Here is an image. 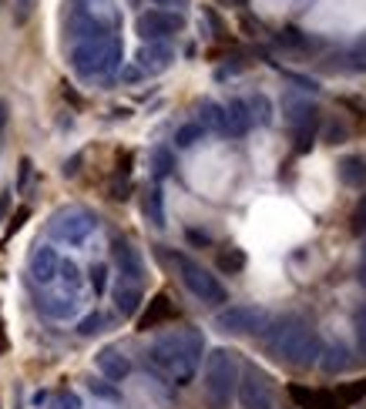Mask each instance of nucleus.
Returning <instances> with one entry per match:
<instances>
[{"label": "nucleus", "instance_id": "obj_1", "mask_svg": "<svg viewBox=\"0 0 366 409\" xmlns=\"http://www.w3.org/2000/svg\"><path fill=\"white\" fill-rule=\"evenodd\" d=\"M202 356V339L199 333H178V335H162L155 339L148 349L152 366H158L168 379H175L178 386H185L188 379L195 376V366Z\"/></svg>", "mask_w": 366, "mask_h": 409}, {"label": "nucleus", "instance_id": "obj_2", "mask_svg": "<svg viewBox=\"0 0 366 409\" xmlns=\"http://www.w3.org/2000/svg\"><path fill=\"white\" fill-rule=\"evenodd\" d=\"M269 349H273L275 359L292 363V366H313V363H320V356H322L320 339L309 333L299 319L279 322V329L269 335Z\"/></svg>", "mask_w": 366, "mask_h": 409}, {"label": "nucleus", "instance_id": "obj_3", "mask_svg": "<svg viewBox=\"0 0 366 409\" xmlns=\"http://www.w3.org/2000/svg\"><path fill=\"white\" fill-rule=\"evenodd\" d=\"M118 61H122V41L111 37V34L84 37V41L71 51V64H74V71L81 77L105 74V71H111Z\"/></svg>", "mask_w": 366, "mask_h": 409}, {"label": "nucleus", "instance_id": "obj_4", "mask_svg": "<svg viewBox=\"0 0 366 409\" xmlns=\"http://www.w3.org/2000/svg\"><path fill=\"white\" fill-rule=\"evenodd\" d=\"M235 386H239V366L232 359V352L229 349H215L209 356V363H205V393H209L212 409H229Z\"/></svg>", "mask_w": 366, "mask_h": 409}, {"label": "nucleus", "instance_id": "obj_5", "mask_svg": "<svg viewBox=\"0 0 366 409\" xmlns=\"http://www.w3.org/2000/svg\"><path fill=\"white\" fill-rule=\"evenodd\" d=\"M215 326L222 333H232V335H256V333H266L269 312L259 309V305H229V309L218 312Z\"/></svg>", "mask_w": 366, "mask_h": 409}, {"label": "nucleus", "instance_id": "obj_6", "mask_svg": "<svg viewBox=\"0 0 366 409\" xmlns=\"http://www.w3.org/2000/svg\"><path fill=\"white\" fill-rule=\"evenodd\" d=\"M175 262H178V269H182V282L185 288L195 295V299H202V302H226V288H222V282L215 279L212 272H205L202 265H195V262H188V258L175 255Z\"/></svg>", "mask_w": 366, "mask_h": 409}, {"label": "nucleus", "instance_id": "obj_7", "mask_svg": "<svg viewBox=\"0 0 366 409\" xmlns=\"http://www.w3.org/2000/svg\"><path fill=\"white\" fill-rule=\"evenodd\" d=\"M94 228H98L94 215H88V212H67V215H58V218H54V225H51V235H54L58 242L81 245L94 232Z\"/></svg>", "mask_w": 366, "mask_h": 409}, {"label": "nucleus", "instance_id": "obj_8", "mask_svg": "<svg viewBox=\"0 0 366 409\" xmlns=\"http://www.w3.org/2000/svg\"><path fill=\"white\" fill-rule=\"evenodd\" d=\"M182 31V17L171 14V11H145V14L138 17V34L148 41V44H158L162 37L168 34Z\"/></svg>", "mask_w": 366, "mask_h": 409}, {"label": "nucleus", "instance_id": "obj_9", "mask_svg": "<svg viewBox=\"0 0 366 409\" xmlns=\"http://www.w3.org/2000/svg\"><path fill=\"white\" fill-rule=\"evenodd\" d=\"M235 389H239L242 409H273V396L266 389V379H262V373H256V369H249V373L239 379Z\"/></svg>", "mask_w": 366, "mask_h": 409}, {"label": "nucleus", "instance_id": "obj_10", "mask_svg": "<svg viewBox=\"0 0 366 409\" xmlns=\"http://www.w3.org/2000/svg\"><path fill=\"white\" fill-rule=\"evenodd\" d=\"M98 369H101V376L111 379V382H122V379L131 376V359L124 356V352H118V349H101L98 352Z\"/></svg>", "mask_w": 366, "mask_h": 409}, {"label": "nucleus", "instance_id": "obj_11", "mask_svg": "<svg viewBox=\"0 0 366 409\" xmlns=\"http://www.w3.org/2000/svg\"><path fill=\"white\" fill-rule=\"evenodd\" d=\"M58 269H61V258H58V252L51 248V245H41L37 252L31 255V275L34 282H51V279H58Z\"/></svg>", "mask_w": 366, "mask_h": 409}, {"label": "nucleus", "instance_id": "obj_12", "mask_svg": "<svg viewBox=\"0 0 366 409\" xmlns=\"http://www.w3.org/2000/svg\"><path fill=\"white\" fill-rule=\"evenodd\" d=\"M171 47H165V44H148V47H141L138 51V71L141 74H162L168 64H171Z\"/></svg>", "mask_w": 366, "mask_h": 409}, {"label": "nucleus", "instance_id": "obj_13", "mask_svg": "<svg viewBox=\"0 0 366 409\" xmlns=\"http://www.w3.org/2000/svg\"><path fill=\"white\" fill-rule=\"evenodd\" d=\"M111 252H115V262H118V269H122V279H128V282H141V258H138L135 248L118 239V242L111 245Z\"/></svg>", "mask_w": 366, "mask_h": 409}, {"label": "nucleus", "instance_id": "obj_14", "mask_svg": "<svg viewBox=\"0 0 366 409\" xmlns=\"http://www.w3.org/2000/svg\"><path fill=\"white\" fill-rule=\"evenodd\" d=\"M175 316V305H171V299H168L165 292H158L152 302H148V309L141 312V319H138V329H155V326H162L165 319Z\"/></svg>", "mask_w": 366, "mask_h": 409}, {"label": "nucleus", "instance_id": "obj_15", "mask_svg": "<svg viewBox=\"0 0 366 409\" xmlns=\"http://www.w3.org/2000/svg\"><path fill=\"white\" fill-rule=\"evenodd\" d=\"M336 175H339V182L346 185V188H363V182H366V158L363 154H346V158H339Z\"/></svg>", "mask_w": 366, "mask_h": 409}, {"label": "nucleus", "instance_id": "obj_16", "mask_svg": "<svg viewBox=\"0 0 366 409\" xmlns=\"http://www.w3.org/2000/svg\"><path fill=\"white\" fill-rule=\"evenodd\" d=\"M222 131L226 135H245L249 124H252V114H249V105L245 101H232L229 107H222Z\"/></svg>", "mask_w": 366, "mask_h": 409}, {"label": "nucleus", "instance_id": "obj_17", "mask_svg": "<svg viewBox=\"0 0 366 409\" xmlns=\"http://www.w3.org/2000/svg\"><path fill=\"white\" fill-rule=\"evenodd\" d=\"M282 114H286V121L296 124V128H306V124L316 121V105L313 101H303V98H286L282 101Z\"/></svg>", "mask_w": 366, "mask_h": 409}, {"label": "nucleus", "instance_id": "obj_18", "mask_svg": "<svg viewBox=\"0 0 366 409\" xmlns=\"http://www.w3.org/2000/svg\"><path fill=\"white\" fill-rule=\"evenodd\" d=\"M289 393L296 403H303V409H343V403L333 393H316V389H303V386H292Z\"/></svg>", "mask_w": 366, "mask_h": 409}, {"label": "nucleus", "instance_id": "obj_19", "mask_svg": "<svg viewBox=\"0 0 366 409\" xmlns=\"http://www.w3.org/2000/svg\"><path fill=\"white\" fill-rule=\"evenodd\" d=\"M115 302H118V312H122V316L138 312V302H141V286H138V282L122 279V282L115 286Z\"/></svg>", "mask_w": 366, "mask_h": 409}, {"label": "nucleus", "instance_id": "obj_20", "mask_svg": "<svg viewBox=\"0 0 366 409\" xmlns=\"http://www.w3.org/2000/svg\"><path fill=\"white\" fill-rule=\"evenodd\" d=\"M74 309L77 305L71 302V299H44V302H41V312L51 316V319H71L74 316Z\"/></svg>", "mask_w": 366, "mask_h": 409}, {"label": "nucleus", "instance_id": "obj_21", "mask_svg": "<svg viewBox=\"0 0 366 409\" xmlns=\"http://www.w3.org/2000/svg\"><path fill=\"white\" fill-rule=\"evenodd\" d=\"M218 269H222V272H229V275L242 272L245 269L242 248H226V252H218Z\"/></svg>", "mask_w": 366, "mask_h": 409}, {"label": "nucleus", "instance_id": "obj_22", "mask_svg": "<svg viewBox=\"0 0 366 409\" xmlns=\"http://www.w3.org/2000/svg\"><path fill=\"white\" fill-rule=\"evenodd\" d=\"M202 131H205L202 124H185V128H178V135H175V145H178V148H192L202 138Z\"/></svg>", "mask_w": 366, "mask_h": 409}, {"label": "nucleus", "instance_id": "obj_23", "mask_svg": "<svg viewBox=\"0 0 366 409\" xmlns=\"http://www.w3.org/2000/svg\"><path fill=\"white\" fill-rule=\"evenodd\" d=\"M58 275H61V282H64L67 288H71V292H77V288H81V272H77V265H74V262H61Z\"/></svg>", "mask_w": 366, "mask_h": 409}, {"label": "nucleus", "instance_id": "obj_24", "mask_svg": "<svg viewBox=\"0 0 366 409\" xmlns=\"http://www.w3.org/2000/svg\"><path fill=\"white\" fill-rule=\"evenodd\" d=\"M350 232L353 235H363L366 232V195L356 201V208H353V215H350Z\"/></svg>", "mask_w": 366, "mask_h": 409}, {"label": "nucleus", "instance_id": "obj_25", "mask_svg": "<svg viewBox=\"0 0 366 409\" xmlns=\"http://www.w3.org/2000/svg\"><path fill=\"white\" fill-rule=\"evenodd\" d=\"M326 356H333V359H322V369L326 373H336V369H346V349H329Z\"/></svg>", "mask_w": 366, "mask_h": 409}, {"label": "nucleus", "instance_id": "obj_26", "mask_svg": "<svg viewBox=\"0 0 366 409\" xmlns=\"http://www.w3.org/2000/svg\"><path fill=\"white\" fill-rule=\"evenodd\" d=\"M145 212L152 215L155 225H165V215H162V195H158V192H152V195H148V201H145Z\"/></svg>", "mask_w": 366, "mask_h": 409}, {"label": "nucleus", "instance_id": "obj_27", "mask_svg": "<svg viewBox=\"0 0 366 409\" xmlns=\"http://www.w3.org/2000/svg\"><path fill=\"white\" fill-rule=\"evenodd\" d=\"M101 326H105V319H101V316H98V312H94V316L81 319V326H77V333H81V335H94V333H101Z\"/></svg>", "mask_w": 366, "mask_h": 409}, {"label": "nucleus", "instance_id": "obj_28", "mask_svg": "<svg viewBox=\"0 0 366 409\" xmlns=\"http://www.w3.org/2000/svg\"><path fill=\"white\" fill-rule=\"evenodd\" d=\"M27 218H31V208H17L14 218H11V225H7V232H4V242H7V239H11L14 232H20V225H24Z\"/></svg>", "mask_w": 366, "mask_h": 409}, {"label": "nucleus", "instance_id": "obj_29", "mask_svg": "<svg viewBox=\"0 0 366 409\" xmlns=\"http://www.w3.org/2000/svg\"><path fill=\"white\" fill-rule=\"evenodd\" d=\"M51 409H81V399L74 393H61V396H54Z\"/></svg>", "mask_w": 366, "mask_h": 409}, {"label": "nucleus", "instance_id": "obj_30", "mask_svg": "<svg viewBox=\"0 0 366 409\" xmlns=\"http://www.w3.org/2000/svg\"><path fill=\"white\" fill-rule=\"evenodd\" d=\"M356 339H360V349H363V356H366V302L356 312Z\"/></svg>", "mask_w": 366, "mask_h": 409}, {"label": "nucleus", "instance_id": "obj_31", "mask_svg": "<svg viewBox=\"0 0 366 409\" xmlns=\"http://www.w3.org/2000/svg\"><path fill=\"white\" fill-rule=\"evenodd\" d=\"M155 175H158V178H162V175H168V171H171V158H168V152H158L155 154Z\"/></svg>", "mask_w": 366, "mask_h": 409}, {"label": "nucleus", "instance_id": "obj_32", "mask_svg": "<svg viewBox=\"0 0 366 409\" xmlns=\"http://www.w3.org/2000/svg\"><path fill=\"white\" fill-rule=\"evenodd\" d=\"M105 265H94V272H91V282H94V292H105Z\"/></svg>", "mask_w": 366, "mask_h": 409}, {"label": "nucleus", "instance_id": "obj_33", "mask_svg": "<svg viewBox=\"0 0 366 409\" xmlns=\"http://www.w3.org/2000/svg\"><path fill=\"white\" fill-rule=\"evenodd\" d=\"M31 158H20V182H17V188H27V178H31Z\"/></svg>", "mask_w": 366, "mask_h": 409}, {"label": "nucleus", "instance_id": "obj_34", "mask_svg": "<svg viewBox=\"0 0 366 409\" xmlns=\"http://www.w3.org/2000/svg\"><path fill=\"white\" fill-rule=\"evenodd\" d=\"M252 107H259V121L266 124V121H273V114H269V101L266 98H256V105Z\"/></svg>", "mask_w": 366, "mask_h": 409}, {"label": "nucleus", "instance_id": "obj_35", "mask_svg": "<svg viewBox=\"0 0 366 409\" xmlns=\"http://www.w3.org/2000/svg\"><path fill=\"white\" fill-rule=\"evenodd\" d=\"M329 145H339V141H343V138H346V128H343V124H333V128H329Z\"/></svg>", "mask_w": 366, "mask_h": 409}, {"label": "nucleus", "instance_id": "obj_36", "mask_svg": "<svg viewBox=\"0 0 366 409\" xmlns=\"http://www.w3.org/2000/svg\"><path fill=\"white\" fill-rule=\"evenodd\" d=\"M4 128H7V101H0V138H4Z\"/></svg>", "mask_w": 366, "mask_h": 409}, {"label": "nucleus", "instance_id": "obj_37", "mask_svg": "<svg viewBox=\"0 0 366 409\" xmlns=\"http://www.w3.org/2000/svg\"><path fill=\"white\" fill-rule=\"evenodd\" d=\"M91 389H94L98 396H105V399H115V396H118L115 389H107V386H91Z\"/></svg>", "mask_w": 366, "mask_h": 409}, {"label": "nucleus", "instance_id": "obj_38", "mask_svg": "<svg viewBox=\"0 0 366 409\" xmlns=\"http://www.w3.org/2000/svg\"><path fill=\"white\" fill-rule=\"evenodd\" d=\"M188 239L199 242V245H209V235H202V232H188Z\"/></svg>", "mask_w": 366, "mask_h": 409}, {"label": "nucleus", "instance_id": "obj_39", "mask_svg": "<svg viewBox=\"0 0 366 409\" xmlns=\"http://www.w3.org/2000/svg\"><path fill=\"white\" fill-rule=\"evenodd\" d=\"M7 208H11V195H0V218L7 215Z\"/></svg>", "mask_w": 366, "mask_h": 409}, {"label": "nucleus", "instance_id": "obj_40", "mask_svg": "<svg viewBox=\"0 0 366 409\" xmlns=\"http://www.w3.org/2000/svg\"><path fill=\"white\" fill-rule=\"evenodd\" d=\"M360 282H363V288H366V245H363V262H360Z\"/></svg>", "mask_w": 366, "mask_h": 409}, {"label": "nucleus", "instance_id": "obj_41", "mask_svg": "<svg viewBox=\"0 0 366 409\" xmlns=\"http://www.w3.org/2000/svg\"><path fill=\"white\" fill-rule=\"evenodd\" d=\"M0 352H4V339H0Z\"/></svg>", "mask_w": 366, "mask_h": 409}, {"label": "nucleus", "instance_id": "obj_42", "mask_svg": "<svg viewBox=\"0 0 366 409\" xmlns=\"http://www.w3.org/2000/svg\"><path fill=\"white\" fill-rule=\"evenodd\" d=\"M158 4H168V0H158Z\"/></svg>", "mask_w": 366, "mask_h": 409}]
</instances>
